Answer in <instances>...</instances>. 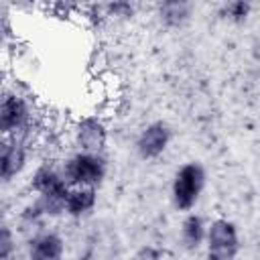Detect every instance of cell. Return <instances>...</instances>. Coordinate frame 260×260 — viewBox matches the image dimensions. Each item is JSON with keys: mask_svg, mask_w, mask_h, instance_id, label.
Wrapping results in <instances>:
<instances>
[{"mask_svg": "<svg viewBox=\"0 0 260 260\" xmlns=\"http://www.w3.org/2000/svg\"><path fill=\"white\" fill-rule=\"evenodd\" d=\"M240 234L232 219L215 217L205 232V260H236Z\"/></svg>", "mask_w": 260, "mask_h": 260, "instance_id": "cell-3", "label": "cell"}, {"mask_svg": "<svg viewBox=\"0 0 260 260\" xmlns=\"http://www.w3.org/2000/svg\"><path fill=\"white\" fill-rule=\"evenodd\" d=\"M252 12V4L246 0H234L221 6V16H225L230 22H244L248 20Z\"/></svg>", "mask_w": 260, "mask_h": 260, "instance_id": "cell-12", "label": "cell"}, {"mask_svg": "<svg viewBox=\"0 0 260 260\" xmlns=\"http://www.w3.org/2000/svg\"><path fill=\"white\" fill-rule=\"evenodd\" d=\"M4 81H6V71L2 67V63H0V93L4 91Z\"/></svg>", "mask_w": 260, "mask_h": 260, "instance_id": "cell-17", "label": "cell"}, {"mask_svg": "<svg viewBox=\"0 0 260 260\" xmlns=\"http://www.w3.org/2000/svg\"><path fill=\"white\" fill-rule=\"evenodd\" d=\"M98 201V193L93 187H69L65 199V213L69 217H83L87 215Z\"/></svg>", "mask_w": 260, "mask_h": 260, "instance_id": "cell-9", "label": "cell"}, {"mask_svg": "<svg viewBox=\"0 0 260 260\" xmlns=\"http://www.w3.org/2000/svg\"><path fill=\"white\" fill-rule=\"evenodd\" d=\"M100 10L108 18L124 20V18H132L136 14V4H132V2H110V4L100 6Z\"/></svg>", "mask_w": 260, "mask_h": 260, "instance_id": "cell-13", "label": "cell"}, {"mask_svg": "<svg viewBox=\"0 0 260 260\" xmlns=\"http://www.w3.org/2000/svg\"><path fill=\"white\" fill-rule=\"evenodd\" d=\"M16 252V236L14 232L0 223V260H10Z\"/></svg>", "mask_w": 260, "mask_h": 260, "instance_id": "cell-14", "label": "cell"}, {"mask_svg": "<svg viewBox=\"0 0 260 260\" xmlns=\"http://www.w3.org/2000/svg\"><path fill=\"white\" fill-rule=\"evenodd\" d=\"M63 181L69 187H98L108 173V162L95 152H75L59 169Z\"/></svg>", "mask_w": 260, "mask_h": 260, "instance_id": "cell-2", "label": "cell"}, {"mask_svg": "<svg viewBox=\"0 0 260 260\" xmlns=\"http://www.w3.org/2000/svg\"><path fill=\"white\" fill-rule=\"evenodd\" d=\"M65 242L55 232H43L28 244V260H63Z\"/></svg>", "mask_w": 260, "mask_h": 260, "instance_id": "cell-8", "label": "cell"}, {"mask_svg": "<svg viewBox=\"0 0 260 260\" xmlns=\"http://www.w3.org/2000/svg\"><path fill=\"white\" fill-rule=\"evenodd\" d=\"M160 258H162L160 248L146 244V246H142V248H138V250H136V254H134V258H132V260H160Z\"/></svg>", "mask_w": 260, "mask_h": 260, "instance_id": "cell-16", "label": "cell"}, {"mask_svg": "<svg viewBox=\"0 0 260 260\" xmlns=\"http://www.w3.org/2000/svg\"><path fill=\"white\" fill-rule=\"evenodd\" d=\"M32 126L35 118L28 98L14 89H4L0 93V136L30 144Z\"/></svg>", "mask_w": 260, "mask_h": 260, "instance_id": "cell-1", "label": "cell"}, {"mask_svg": "<svg viewBox=\"0 0 260 260\" xmlns=\"http://www.w3.org/2000/svg\"><path fill=\"white\" fill-rule=\"evenodd\" d=\"M28 162V144L16 138H2L0 136V183H10Z\"/></svg>", "mask_w": 260, "mask_h": 260, "instance_id": "cell-6", "label": "cell"}, {"mask_svg": "<svg viewBox=\"0 0 260 260\" xmlns=\"http://www.w3.org/2000/svg\"><path fill=\"white\" fill-rule=\"evenodd\" d=\"M171 142V128L165 122H150L146 124L138 138H136V152L140 154V158L144 160H152L158 158Z\"/></svg>", "mask_w": 260, "mask_h": 260, "instance_id": "cell-7", "label": "cell"}, {"mask_svg": "<svg viewBox=\"0 0 260 260\" xmlns=\"http://www.w3.org/2000/svg\"><path fill=\"white\" fill-rule=\"evenodd\" d=\"M205 232H207V225H205L203 217L197 213H189L181 223V240H183L185 248L197 250L205 242Z\"/></svg>", "mask_w": 260, "mask_h": 260, "instance_id": "cell-11", "label": "cell"}, {"mask_svg": "<svg viewBox=\"0 0 260 260\" xmlns=\"http://www.w3.org/2000/svg\"><path fill=\"white\" fill-rule=\"evenodd\" d=\"M73 140L81 152H95L102 154V150L108 144V124L102 116H83L73 126Z\"/></svg>", "mask_w": 260, "mask_h": 260, "instance_id": "cell-5", "label": "cell"}, {"mask_svg": "<svg viewBox=\"0 0 260 260\" xmlns=\"http://www.w3.org/2000/svg\"><path fill=\"white\" fill-rule=\"evenodd\" d=\"M193 12V6L189 2H181V0H171V2H162L158 4V18L165 26L177 28L183 26L189 16Z\"/></svg>", "mask_w": 260, "mask_h": 260, "instance_id": "cell-10", "label": "cell"}, {"mask_svg": "<svg viewBox=\"0 0 260 260\" xmlns=\"http://www.w3.org/2000/svg\"><path fill=\"white\" fill-rule=\"evenodd\" d=\"M205 187V171L199 162H185L173 177V203L179 211H191Z\"/></svg>", "mask_w": 260, "mask_h": 260, "instance_id": "cell-4", "label": "cell"}, {"mask_svg": "<svg viewBox=\"0 0 260 260\" xmlns=\"http://www.w3.org/2000/svg\"><path fill=\"white\" fill-rule=\"evenodd\" d=\"M12 39V24H10V12L4 4H0V53L8 47Z\"/></svg>", "mask_w": 260, "mask_h": 260, "instance_id": "cell-15", "label": "cell"}]
</instances>
